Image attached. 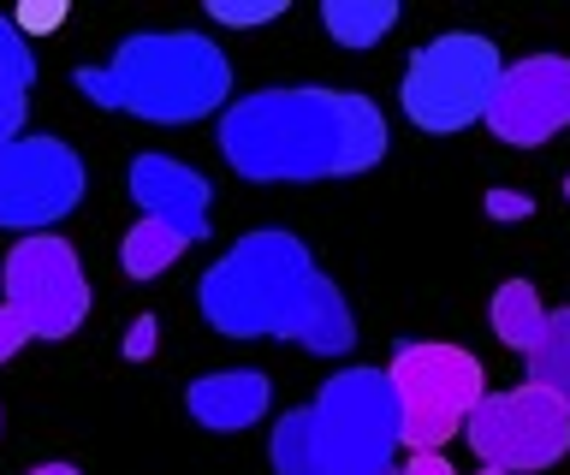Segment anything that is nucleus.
<instances>
[{"label":"nucleus","instance_id":"obj_1","mask_svg":"<svg viewBox=\"0 0 570 475\" xmlns=\"http://www.w3.org/2000/svg\"><path fill=\"white\" fill-rule=\"evenodd\" d=\"M214 149L249 185H321L374 172L392 137L368 96L292 83V90H256L232 101L214 131Z\"/></svg>","mask_w":570,"mask_h":475},{"label":"nucleus","instance_id":"obj_2","mask_svg":"<svg viewBox=\"0 0 570 475\" xmlns=\"http://www.w3.org/2000/svg\"><path fill=\"white\" fill-rule=\"evenodd\" d=\"M196 309L220 339H292L309 357H345L356 345L345 291L315 268L309 244L279 226L232 244L196 279Z\"/></svg>","mask_w":570,"mask_h":475},{"label":"nucleus","instance_id":"obj_3","mask_svg":"<svg viewBox=\"0 0 570 475\" xmlns=\"http://www.w3.org/2000/svg\"><path fill=\"white\" fill-rule=\"evenodd\" d=\"M399 398L386 368H338L303 410L267 428L274 475H386L399 457Z\"/></svg>","mask_w":570,"mask_h":475},{"label":"nucleus","instance_id":"obj_4","mask_svg":"<svg viewBox=\"0 0 570 475\" xmlns=\"http://www.w3.org/2000/svg\"><path fill=\"white\" fill-rule=\"evenodd\" d=\"M78 90L96 108L149 119V126H190V119L232 108V66L220 42L203 30H142L114 48L107 66H78Z\"/></svg>","mask_w":570,"mask_h":475},{"label":"nucleus","instance_id":"obj_5","mask_svg":"<svg viewBox=\"0 0 570 475\" xmlns=\"http://www.w3.org/2000/svg\"><path fill=\"white\" fill-rule=\"evenodd\" d=\"M505 78V55L475 37V30H445V37L422 42L404 60L399 78V108L416 131L428 137H452L475 119H488V101Z\"/></svg>","mask_w":570,"mask_h":475},{"label":"nucleus","instance_id":"obj_6","mask_svg":"<svg viewBox=\"0 0 570 475\" xmlns=\"http://www.w3.org/2000/svg\"><path fill=\"white\" fill-rule=\"evenodd\" d=\"M386 380L392 398H399V439L410 452H440L452 434H463V416L488 393L481 363L440 339H399Z\"/></svg>","mask_w":570,"mask_h":475},{"label":"nucleus","instance_id":"obj_7","mask_svg":"<svg viewBox=\"0 0 570 475\" xmlns=\"http://www.w3.org/2000/svg\"><path fill=\"white\" fill-rule=\"evenodd\" d=\"M463 439L493 475H541L570 452V410L523 380L511 393H481L463 416Z\"/></svg>","mask_w":570,"mask_h":475},{"label":"nucleus","instance_id":"obj_8","mask_svg":"<svg viewBox=\"0 0 570 475\" xmlns=\"http://www.w3.org/2000/svg\"><path fill=\"white\" fill-rule=\"evenodd\" d=\"M0 286H7V309L24 315L30 339H71L89 315L83 261L53 232L18 238L7 250V261H0Z\"/></svg>","mask_w":570,"mask_h":475},{"label":"nucleus","instance_id":"obj_9","mask_svg":"<svg viewBox=\"0 0 570 475\" xmlns=\"http://www.w3.org/2000/svg\"><path fill=\"white\" fill-rule=\"evenodd\" d=\"M83 202V161L66 137H18L0 149V226L53 232Z\"/></svg>","mask_w":570,"mask_h":475},{"label":"nucleus","instance_id":"obj_10","mask_svg":"<svg viewBox=\"0 0 570 475\" xmlns=\"http://www.w3.org/2000/svg\"><path fill=\"white\" fill-rule=\"evenodd\" d=\"M481 126L511 149L552 144L570 126V60L564 55H529V60L505 66Z\"/></svg>","mask_w":570,"mask_h":475},{"label":"nucleus","instance_id":"obj_11","mask_svg":"<svg viewBox=\"0 0 570 475\" xmlns=\"http://www.w3.org/2000/svg\"><path fill=\"white\" fill-rule=\"evenodd\" d=\"M125 197L137 202L142 220L167 226L185 244H203L214 232V185L173 155H137L125 167Z\"/></svg>","mask_w":570,"mask_h":475},{"label":"nucleus","instance_id":"obj_12","mask_svg":"<svg viewBox=\"0 0 570 475\" xmlns=\"http://www.w3.org/2000/svg\"><path fill=\"white\" fill-rule=\"evenodd\" d=\"M267 404H274V380H267L262 368H214V375L190 380V393H185L190 422L208 428V434L256 428V422L267 416Z\"/></svg>","mask_w":570,"mask_h":475},{"label":"nucleus","instance_id":"obj_13","mask_svg":"<svg viewBox=\"0 0 570 475\" xmlns=\"http://www.w3.org/2000/svg\"><path fill=\"white\" fill-rule=\"evenodd\" d=\"M30 90H36V55H30V37H18V24H12V19H0V149L24 137Z\"/></svg>","mask_w":570,"mask_h":475},{"label":"nucleus","instance_id":"obj_14","mask_svg":"<svg viewBox=\"0 0 570 475\" xmlns=\"http://www.w3.org/2000/svg\"><path fill=\"white\" fill-rule=\"evenodd\" d=\"M321 24H327V37L338 48L363 55V48H381V37L399 24V7H392V0H327V7H321Z\"/></svg>","mask_w":570,"mask_h":475},{"label":"nucleus","instance_id":"obj_15","mask_svg":"<svg viewBox=\"0 0 570 475\" xmlns=\"http://www.w3.org/2000/svg\"><path fill=\"white\" fill-rule=\"evenodd\" d=\"M523 357H529V386H541L547 398H559L564 410H570V304L564 309H547L541 339H534Z\"/></svg>","mask_w":570,"mask_h":475},{"label":"nucleus","instance_id":"obj_16","mask_svg":"<svg viewBox=\"0 0 570 475\" xmlns=\"http://www.w3.org/2000/svg\"><path fill=\"white\" fill-rule=\"evenodd\" d=\"M493 333H499V345H511V350H529L534 339H541V327H547V304H541V291L529 286V279H505V286L493 291Z\"/></svg>","mask_w":570,"mask_h":475},{"label":"nucleus","instance_id":"obj_17","mask_svg":"<svg viewBox=\"0 0 570 475\" xmlns=\"http://www.w3.org/2000/svg\"><path fill=\"white\" fill-rule=\"evenodd\" d=\"M185 250H190V244L178 232H167V226H155V220H137L131 232L119 238V268L131 279H160Z\"/></svg>","mask_w":570,"mask_h":475},{"label":"nucleus","instance_id":"obj_18","mask_svg":"<svg viewBox=\"0 0 570 475\" xmlns=\"http://www.w3.org/2000/svg\"><path fill=\"white\" fill-rule=\"evenodd\" d=\"M208 19L232 24V30H256V24L285 19V0H262V7H244V0H208Z\"/></svg>","mask_w":570,"mask_h":475},{"label":"nucleus","instance_id":"obj_19","mask_svg":"<svg viewBox=\"0 0 570 475\" xmlns=\"http://www.w3.org/2000/svg\"><path fill=\"white\" fill-rule=\"evenodd\" d=\"M534 215V202L523 197V190H488V220H529Z\"/></svg>","mask_w":570,"mask_h":475},{"label":"nucleus","instance_id":"obj_20","mask_svg":"<svg viewBox=\"0 0 570 475\" xmlns=\"http://www.w3.org/2000/svg\"><path fill=\"white\" fill-rule=\"evenodd\" d=\"M24 345H30V327H24V315L0 304V363H12Z\"/></svg>","mask_w":570,"mask_h":475},{"label":"nucleus","instance_id":"obj_21","mask_svg":"<svg viewBox=\"0 0 570 475\" xmlns=\"http://www.w3.org/2000/svg\"><path fill=\"white\" fill-rule=\"evenodd\" d=\"M60 19H66V7H24V12H12L18 37H24V30H60Z\"/></svg>","mask_w":570,"mask_h":475},{"label":"nucleus","instance_id":"obj_22","mask_svg":"<svg viewBox=\"0 0 570 475\" xmlns=\"http://www.w3.org/2000/svg\"><path fill=\"white\" fill-rule=\"evenodd\" d=\"M399 475H458L452 464H445L440 452H410V464L399 469Z\"/></svg>","mask_w":570,"mask_h":475},{"label":"nucleus","instance_id":"obj_23","mask_svg":"<svg viewBox=\"0 0 570 475\" xmlns=\"http://www.w3.org/2000/svg\"><path fill=\"white\" fill-rule=\"evenodd\" d=\"M125 350H131V357H149V350H155V321H149V315H142V321L131 327V339H125Z\"/></svg>","mask_w":570,"mask_h":475},{"label":"nucleus","instance_id":"obj_24","mask_svg":"<svg viewBox=\"0 0 570 475\" xmlns=\"http://www.w3.org/2000/svg\"><path fill=\"white\" fill-rule=\"evenodd\" d=\"M30 475H83L78 464H66V457H48V464H36Z\"/></svg>","mask_w":570,"mask_h":475},{"label":"nucleus","instance_id":"obj_25","mask_svg":"<svg viewBox=\"0 0 570 475\" xmlns=\"http://www.w3.org/2000/svg\"><path fill=\"white\" fill-rule=\"evenodd\" d=\"M564 202H570V172H564Z\"/></svg>","mask_w":570,"mask_h":475},{"label":"nucleus","instance_id":"obj_26","mask_svg":"<svg viewBox=\"0 0 570 475\" xmlns=\"http://www.w3.org/2000/svg\"><path fill=\"white\" fill-rule=\"evenodd\" d=\"M386 475H399V469H386Z\"/></svg>","mask_w":570,"mask_h":475},{"label":"nucleus","instance_id":"obj_27","mask_svg":"<svg viewBox=\"0 0 570 475\" xmlns=\"http://www.w3.org/2000/svg\"><path fill=\"white\" fill-rule=\"evenodd\" d=\"M488 475H493V469H488Z\"/></svg>","mask_w":570,"mask_h":475}]
</instances>
